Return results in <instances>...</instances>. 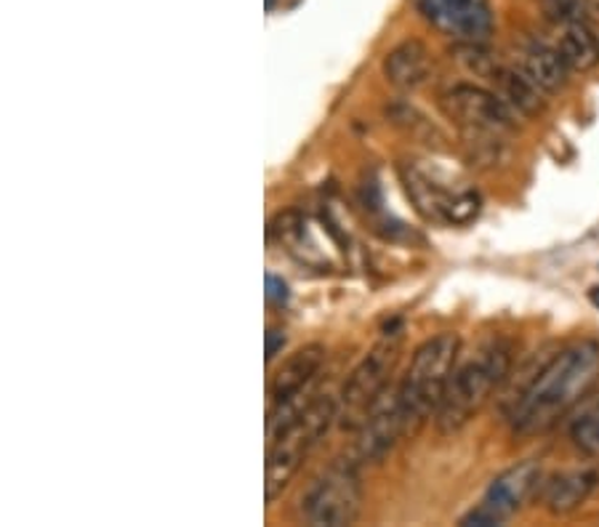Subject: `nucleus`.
Instances as JSON below:
<instances>
[{"label":"nucleus","instance_id":"obj_1","mask_svg":"<svg viewBox=\"0 0 599 527\" xmlns=\"http://www.w3.org/2000/svg\"><path fill=\"white\" fill-rule=\"evenodd\" d=\"M599 384V341L581 339L549 355L533 368L515 397L507 416L517 437H536L560 424Z\"/></svg>","mask_w":599,"mask_h":527},{"label":"nucleus","instance_id":"obj_2","mask_svg":"<svg viewBox=\"0 0 599 527\" xmlns=\"http://www.w3.org/2000/svg\"><path fill=\"white\" fill-rule=\"evenodd\" d=\"M515 362V349L507 339L482 341L472 355L456 362L446 395L435 414V427L440 435H453L467 427L488 405L493 391L507 381Z\"/></svg>","mask_w":599,"mask_h":527},{"label":"nucleus","instance_id":"obj_3","mask_svg":"<svg viewBox=\"0 0 599 527\" xmlns=\"http://www.w3.org/2000/svg\"><path fill=\"white\" fill-rule=\"evenodd\" d=\"M461 357L459 334H437L413 351L406 378L397 387L406 437H416L429 418H435L446 395L450 376Z\"/></svg>","mask_w":599,"mask_h":527},{"label":"nucleus","instance_id":"obj_4","mask_svg":"<svg viewBox=\"0 0 599 527\" xmlns=\"http://www.w3.org/2000/svg\"><path fill=\"white\" fill-rule=\"evenodd\" d=\"M339 421V397L315 395V400L299 416L267 439V471H264V496L267 504H274L288 485L293 483L309 453L318 448L322 437Z\"/></svg>","mask_w":599,"mask_h":527},{"label":"nucleus","instance_id":"obj_5","mask_svg":"<svg viewBox=\"0 0 599 527\" xmlns=\"http://www.w3.org/2000/svg\"><path fill=\"white\" fill-rule=\"evenodd\" d=\"M400 181L408 200L429 225L467 227L482 211V198L475 187L456 181L440 168H429L423 160L400 163Z\"/></svg>","mask_w":599,"mask_h":527},{"label":"nucleus","instance_id":"obj_6","mask_svg":"<svg viewBox=\"0 0 599 527\" xmlns=\"http://www.w3.org/2000/svg\"><path fill=\"white\" fill-rule=\"evenodd\" d=\"M362 479L355 458H341L320 471L301 496V517L315 527L352 525L362 511Z\"/></svg>","mask_w":599,"mask_h":527},{"label":"nucleus","instance_id":"obj_7","mask_svg":"<svg viewBox=\"0 0 599 527\" xmlns=\"http://www.w3.org/2000/svg\"><path fill=\"white\" fill-rule=\"evenodd\" d=\"M328 360V351L322 344L296 349L278 374L269 381V416H267V439L286 429L309 402L315 400V384H318L322 365Z\"/></svg>","mask_w":599,"mask_h":527},{"label":"nucleus","instance_id":"obj_8","mask_svg":"<svg viewBox=\"0 0 599 527\" xmlns=\"http://www.w3.org/2000/svg\"><path fill=\"white\" fill-rule=\"evenodd\" d=\"M402 355V336L387 334L373 349L362 357L358 368L347 378L345 389L339 395V424L345 429H358L383 391L392 384L395 368Z\"/></svg>","mask_w":599,"mask_h":527},{"label":"nucleus","instance_id":"obj_9","mask_svg":"<svg viewBox=\"0 0 599 527\" xmlns=\"http://www.w3.org/2000/svg\"><path fill=\"white\" fill-rule=\"evenodd\" d=\"M543 469L538 461H522L498 475L490 488L485 490L482 501L469 515L461 517L463 527H493L507 525L525 509V504L533 501L541 490Z\"/></svg>","mask_w":599,"mask_h":527},{"label":"nucleus","instance_id":"obj_10","mask_svg":"<svg viewBox=\"0 0 599 527\" xmlns=\"http://www.w3.org/2000/svg\"><path fill=\"white\" fill-rule=\"evenodd\" d=\"M440 107L446 118L461 128V133H511L520 118L493 88L472 83L448 88Z\"/></svg>","mask_w":599,"mask_h":527},{"label":"nucleus","instance_id":"obj_11","mask_svg":"<svg viewBox=\"0 0 599 527\" xmlns=\"http://www.w3.org/2000/svg\"><path fill=\"white\" fill-rule=\"evenodd\" d=\"M416 11L456 43H485L493 36V9L488 0H413Z\"/></svg>","mask_w":599,"mask_h":527},{"label":"nucleus","instance_id":"obj_12","mask_svg":"<svg viewBox=\"0 0 599 527\" xmlns=\"http://www.w3.org/2000/svg\"><path fill=\"white\" fill-rule=\"evenodd\" d=\"M355 437V461L358 464H379L389 456V450L406 437V421H402L400 400L397 389L383 391L379 402L370 408L366 421L360 424Z\"/></svg>","mask_w":599,"mask_h":527},{"label":"nucleus","instance_id":"obj_13","mask_svg":"<svg viewBox=\"0 0 599 527\" xmlns=\"http://www.w3.org/2000/svg\"><path fill=\"white\" fill-rule=\"evenodd\" d=\"M515 64L528 76L543 93H560L568 86L570 67L565 64L560 51L543 38H528L517 43Z\"/></svg>","mask_w":599,"mask_h":527},{"label":"nucleus","instance_id":"obj_14","mask_svg":"<svg viewBox=\"0 0 599 527\" xmlns=\"http://www.w3.org/2000/svg\"><path fill=\"white\" fill-rule=\"evenodd\" d=\"M269 240H278L280 248H286L288 253L293 256L296 261L305 264V267L312 269H328L331 261L322 248L315 240L312 225L305 213L299 211H286L280 216H274L272 225H269Z\"/></svg>","mask_w":599,"mask_h":527},{"label":"nucleus","instance_id":"obj_15","mask_svg":"<svg viewBox=\"0 0 599 527\" xmlns=\"http://www.w3.org/2000/svg\"><path fill=\"white\" fill-rule=\"evenodd\" d=\"M435 72V59L421 40H402L383 59V76L400 91H416L427 86Z\"/></svg>","mask_w":599,"mask_h":527},{"label":"nucleus","instance_id":"obj_16","mask_svg":"<svg viewBox=\"0 0 599 527\" xmlns=\"http://www.w3.org/2000/svg\"><path fill=\"white\" fill-rule=\"evenodd\" d=\"M595 485L597 477L591 475V471L568 469L560 471V475L543 479L538 496H541V506L551 517H568L587 504Z\"/></svg>","mask_w":599,"mask_h":527},{"label":"nucleus","instance_id":"obj_17","mask_svg":"<svg viewBox=\"0 0 599 527\" xmlns=\"http://www.w3.org/2000/svg\"><path fill=\"white\" fill-rule=\"evenodd\" d=\"M555 27V38L549 40L570 72H591L599 64V36L595 24H551Z\"/></svg>","mask_w":599,"mask_h":527},{"label":"nucleus","instance_id":"obj_18","mask_svg":"<svg viewBox=\"0 0 599 527\" xmlns=\"http://www.w3.org/2000/svg\"><path fill=\"white\" fill-rule=\"evenodd\" d=\"M541 11L551 24H595L597 17L591 0H541Z\"/></svg>","mask_w":599,"mask_h":527},{"label":"nucleus","instance_id":"obj_19","mask_svg":"<svg viewBox=\"0 0 599 527\" xmlns=\"http://www.w3.org/2000/svg\"><path fill=\"white\" fill-rule=\"evenodd\" d=\"M570 439L587 458H599V402L576 418L570 427Z\"/></svg>","mask_w":599,"mask_h":527},{"label":"nucleus","instance_id":"obj_20","mask_svg":"<svg viewBox=\"0 0 599 527\" xmlns=\"http://www.w3.org/2000/svg\"><path fill=\"white\" fill-rule=\"evenodd\" d=\"M264 286H267V301L269 304H278V307H282V304L288 301V286L286 282L280 280V277H274V275H267L264 277Z\"/></svg>","mask_w":599,"mask_h":527},{"label":"nucleus","instance_id":"obj_21","mask_svg":"<svg viewBox=\"0 0 599 527\" xmlns=\"http://www.w3.org/2000/svg\"><path fill=\"white\" fill-rule=\"evenodd\" d=\"M282 347H286V330L267 328V362H272Z\"/></svg>","mask_w":599,"mask_h":527},{"label":"nucleus","instance_id":"obj_22","mask_svg":"<svg viewBox=\"0 0 599 527\" xmlns=\"http://www.w3.org/2000/svg\"><path fill=\"white\" fill-rule=\"evenodd\" d=\"M589 301H591V304H595V307L599 309V286H595V288H591V290H589Z\"/></svg>","mask_w":599,"mask_h":527},{"label":"nucleus","instance_id":"obj_23","mask_svg":"<svg viewBox=\"0 0 599 527\" xmlns=\"http://www.w3.org/2000/svg\"><path fill=\"white\" fill-rule=\"evenodd\" d=\"M591 3H595V11H597V17H599V0H591Z\"/></svg>","mask_w":599,"mask_h":527}]
</instances>
